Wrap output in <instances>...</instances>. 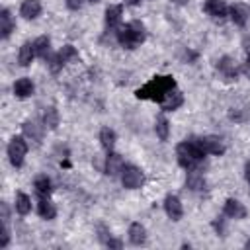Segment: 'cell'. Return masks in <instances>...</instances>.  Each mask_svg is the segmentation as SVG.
Returning a JSON list of instances; mask_svg holds the SVG:
<instances>
[{
    "label": "cell",
    "mask_w": 250,
    "mask_h": 250,
    "mask_svg": "<svg viewBox=\"0 0 250 250\" xmlns=\"http://www.w3.org/2000/svg\"><path fill=\"white\" fill-rule=\"evenodd\" d=\"M223 213L229 217V219H236V221H240V219H244L246 217V207L238 201V199H227L225 201V209H223Z\"/></svg>",
    "instance_id": "obj_15"
},
{
    "label": "cell",
    "mask_w": 250,
    "mask_h": 250,
    "mask_svg": "<svg viewBox=\"0 0 250 250\" xmlns=\"http://www.w3.org/2000/svg\"><path fill=\"white\" fill-rule=\"evenodd\" d=\"M66 6H68L70 10H78V8L82 6V0H66Z\"/></svg>",
    "instance_id": "obj_32"
},
{
    "label": "cell",
    "mask_w": 250,
    "mask_h": 250,
    "mask_svg": "<svg viewBox=\"0 0 250 250\" xmlns=\"http://www.w3.org/2000/svg\"><path fill=\"white\" fill-rule=\"evenodd\" d=\"M88 2H92V4H96V2H100V0H88Z\"/></svg>",
    "instance_id": "obj_39"
},
{
    "label": "cell",
    "mask_w": 250,
    "mask_h": 250,
    "mask_svg": "<svg viewBox=\"0 0 250 250\" xmlns=\"http://www.w3.org/2000/svg\"><path fill=\"white\" fill-rule=\"evenodd\" d=\"M172 2H174V4H180V6H184V4H188L189 0H172Z\"/></svg>",
    "instance_id": "obj_37"
},
{
    "label": "cell",
    "mask_w": 250,
    "mask_h": 250,
    "mask_svg": "<svg viewBox=\"0 0 250 250\" xmlns=\"http://www.w3.org/2000/svg\"><path fill=\"white\" fill-rule=\"evenodd\" d=\"M16 211L20 215H27L31 211V199H29V195H25L21 191L16 195Z\"/></svg>",
    "instance_id": "obj_29"
},
{
    "label": "cell",
    "mask_w": 250,
    "mask_h": 250,
    "mask_svg": "<svg viewBox=\"0 0 250 250\" xmlns=\"http://www.w3.org/2000/svg\"><path fill=\"white\" fill-rule=\"evenodd\" d=\"M123 168H125V162H123L121 154H117V152L109 150V152H107V156H105V166H104V172H105L109 178H115V176H121Z\"/></svg>",
    "instance_id": "obj_10"
},
{
    "label": "cell",
    "mask_w": 250,
    "mask_h": 250,
    "mask_svg": "<svg viewBox=\"0 0 250 250\" xmlns=\"http://www.w3.org/2000/svg\"><path fill=\"white\" fill-rule=\"evenodd\" d=\"M242 47H244L246 55H250V35H248V37H244V41H242Z\"/></svg>",
    "instance_id": "obj_34"
},
{
    "label": "cell",
    "mask_w": 250,
    "mask_h": 250,
    "mask_svg": "<svg viewBox=\"0 0 250 250\" xmlns=\"http://www.w3.org/2000/svg\"><path fill=\"white\" fill-rule=\"evenodd\" d=\"M33 188H35L39 197H49L51 191H53V184H51V180L47 176H37L35 182H33Z\"/></svg>",
    "instance_id": "obj_25"
},
{
    "label": "cell",
    "mask_w": 250,
    "mask_h": 250,
    "mask_svg": "<svg viewBox=\"0 0 250 250\" xmlns=\"http://www.w3.org/2000/svg\"><path fill=\"white\" fill-rule=\"evenodd\" d=\"M43 127H45V125H39L37 121H25V123H23V135L29 137L31 141L39 143V141L43 139Z\"/></svg>",
    "instance_id": "obj_22"
},
{
    "label": "cell",
    "mask_w": 250,
    "mask_h": 250,
    "mask_svg": "<svg viewBox=\"0 0 250 250\" xmlns=\"http://www.w3.org/2000/svg\"><path fill=\"white\" fill-rule=\"evenodd\" d=\"M37 213H39V217H41V219L51 221V219H55L57 209H55V205L51 203V199H49V197H39V203H37Z\"/></svg>",
    "instance_id": "obj_21"
},
{
    "label": "cell",
    "mask_w": 250,
    "mask_h": 250,
    "mask_svg": "<svg viewBox=\"0 0 250 250\" xmlns=\"http://www.w3.org/2000/svg\"><path fill=\"white\" fill-rule=\"evenodd\" d=\"M115 139H117V135H115V131L113 129H109V127H104L102 131H100V145L109 152L111 148H113V145H115Z\"/></svg>",
    "instance_id": "obj_26"
},
{
    "label": "cell",
    "mask_w": 250,
    "mask_h": 250,
    "mask_svg": "<svg viewBox=\"0 0 250 250\" xmlns=\"http://www.w3.org/2000/svg\"><path fill=\"white\" fill-rule=\"evenodd\" d=\"M33 49H35V57L47 59V57H49V51H51V39H49L47 35H39V37L33 41Z\"/></svg>",
    "instance_id": "obj_24"
},
{
    "label": "cell",
    "mask_w": 250,
    "mask_h": 250,
    "mask_svg": "<svg viewBox=\"0 0 250 250\" xmlns=\"http://www.w3.org/2000/svg\"><path fill=\"white\" fill-rule=\"evenodd\" d=\"M121 16H123V6L121 4H111L105 10V29L107 31H117L121 25Z\"/></svg>",
    "instance_id": "obj_11"
},
{
    "label": "cell",
    "mask_w": 250,
    "mask_h": 250,
    "mask_svg": "<svg viewBox=\"0 0 250 250\" xmlns=\"http://www.w3.org/2000/svg\"><path fill=\"white\" fill-rule=\"evenodd\" d=\"M199 143V146L203 148L205 154H213V156H221L225 152V143L221 137L217 135H205V137H197L195 139Z\"/></svg>",
    "instance_id": "obj_7"
},
{
    "label": "cell",
    "mask_w": 250,
    "mask_h": 250,
    "mask_svg": "<svg viewBox=\"0 0 250 250\" xmlns=\"http://www.w3.org/2000/svg\"><path fill=\"white\" fill-rule=\"evenodd\" d=\"M33 57H35L33 43L25 41V43L20 47V53H18V62H20L21 66H29V64H31V61H33Z\"/></svg>",
    "instance_id": "obj_23"
},
{
    "label": "cell",
    "mask_w": 250,
    "mask_h": 250,
    "mask_svg": "<svg viewBox=\"0 0 250 250\" xmlns=\"http://www.w3.org/2000/svg\"><path fill=\"white\" fill-rule=\"evenodd\" d=\"M76 59H78V51H76L72 45H64L57 55H49V57H47V62H49L51 72H59L66 62L76 61Z\"/></svg>",
    "instance_id": "obj_4"
},
{
    "label": "cell",
    "mask_w": 250,
    "mask_h": 250,
    "mask_svg": "<svg viewBox=\"0 0 250 250\" xmlns=\"http://www.w3.org/2000/svg\"><path fill=\"white\" fill-rule=\"evenodd\" d=\"M154 131H156V137L160 141H168V135H170V123L164 115L156 117V123H154Z\"/></svg>",
    "instance_id": "obj_27"
},
{
    "label": "cell",
    "mask_w": 250,
    "mask_h": 250,
    "mask_svg": "<svg viewBox=\"0 0 250 250\" xmlns=\"http://www.w3.org/2000/svg\"><path fill=\"white\" fill-rule=\"evenodd\" d=\"M244 246H246V248H250V240H248V242H246V244H244Z\"/></svg>",
    "instance_id": "obj_38"
},
{
    "label": "cell",
    "mask_w": 250,
    "mask_h": 250,
    "mask_svg": "<svg viewBox=\"0 0 250 250\" xmlns=\"http://www.w3.org/2000/svg\"><path fill=\"white\" fill-rule=\"evenodd\" d=\"M203 10L207 16H211L215 21H223L229 16V6L225 4V0H205Z\"/></svg>",
    "instance_id": "obj_9"
},
{
    "label": "cell",
    "mask_w": 250,
    "mask_h": 250,
    "mask_svg": "<svg viewBox=\"0 0 250 250\" xmlns=\"http://www.w3.org/2000/svg\"><path fill=\"white\" fill-rule=\"evenodd\" d=\"M229 16H230V21H232L234 25L244 27L246 21H248V18H250V10H248L246 4L236 2V4H232V6L229 8Z\"/></svg>",
    "instance_id": "obj_13"
},
{
    "label": "cell",
    "mask_w": 250,
    "mask_h": 250,
    "mask_svg": "<svg viewBox=\"0 0 250 250\" xmlns=\"http://www.w3.org/2000/svg\"><path fill=\"white\" fill-rule=\"evenodd\" d=\"M8 242H10V230H8L6 223H2V238H0V248L8 246Z\"/></svg>",
    "instance_id": "obj_30"
},
{
    "label": "cell",
    "mask_w": 250,
    "mask_h": 250,
    "mask_svg": "<svg viewBox=\"0 0 250 250\" xmlns=\"http://www.w3.org/2000/svg\"><path fill=\"white\" fill-rule=\"evenodd\" d=\"M33 90H35V86H33V82L29 78H20V80L14 82V96L20 98V100L29 98L33 94Z\"/></svg>",
    "instance_id": "obj_16"
},
{
    "label": "cell",
    "mask_w": 250,
    "mask_h": 250,
    "mask_svg": "<svg viewBox=\"0 0 250 250\" xmlns=\"http://www.w3.org/2000/svg\"><path fill=\"white\" fill-rule=\"evenodd\" d=\"M139 2H141V0H125V4H127V6H137Z\"/></svg>",
    "instance_id": "obj_36"
},
{
    "label": "cell",
    "mask_w": 250,
    "mask_h": 250,
    "mask_svg": "<svg viewBox=\"0 0 250 250\" xmlns=\"http://www.w3.org/2000/svg\"><path fill=\"white\" fill-rule=\"evenodd\" d=\"M14 27H16V23H14V18H12V14H10V10H2L0 12V31H2V39H8L10 37V33L14 31Z\"/></svg>",
    "instance_id": "obj_20"
},
{
    "label": "cell",
    "mask_w": 250,
    "mask_h": 250,
    "mask_svg": "<svg viewBox=\"0 0 250 250\" xmlns=\"http://www.w3.org/2000/svg\"><path fill=\"white\" fill-rule=\"evenodd\" d=\"M244 74L250 78V55H248V59H246V62H244Z\"/></svg>",
    "instance_id": "obj_35"
},
{
    "label": "cell",
    "mask_w": 250,
    "mask_h": 250,
    "mask_svg": "<svg viewBox=\"0 0 250 250\" xmlns=\"http://www.w3.org/2000/svg\"><path fill=\"white\" fill-rule=\"evenodd\" d=\"M43 125L47 129H57V125H59V111L53 105L45 109V113H43Z\"/></svg>",
    "instance_id": "obj_28"
},
{
    "label": "cell",
    "mask_w": 250,
    "mask_h": 250,
    "mask_svg": "<svg viewBox=\"0 0 250 250\" xmlns=\"http://www.w3.org/2000/svg\"><path fill=\"white\" fill-rule=\"evenodd\" d=\"M20 14L25 20H35L41 14V4L37 0H23L20 6Z\"/></svg>",
    "instance_id": "obj_17"
},
{
    "label": "cell",
    "mask_w": 250,
    "mask_h": 250,
    "mask_svg": "<svg viewBox=\"0 0 250 250\" xmlns=\"http://www.w3.org/2000/svg\"><path fill=\"white\" fill-rule=\"evenodd\" d=\"M121 184L123 188L127 189H139L143 184H145V174L139 166H133V164H127L121 172Z\"/></svg>",
    "instance_id": "obj_6"
},
{
    "label": "cell",
    "mask_w": 250,
    "mask_h": 250,
    "mask_svg": "<svg viewBox=\"0 0 250 250\" xmlns=\"http://www.w3.org/2000/svg\"><path fill=\"white\" fill-rule=\"evenodd\" d=\"M115 37L123 49H137L146 39V27L143 21L133 20V21L121 23L119 29L115 31Z\"/></svg>",
    "instance_id": "obj_3"
},
{
    "label": "cell",
    "mask_w": 250,
    "mask_h": 250,
    "mask_svg": "<svg viewBox=\"0 0 250 250\" xmlns=\"http://www.w3.org/2000/svg\"><path fill=\"white\" fill-rule=\"evenodd\" d=\"M172 88H176L174 76H170V74H156L145 86H141L139 90H135V96L139 100H150V102H158L160 104L164 100V96Z\"/></svg>",
    "instance_id": "obj_1"
},
{
    "label": "cell",
    "mask_w": 250,
    "mask_h": 250,
    "mask_svg": "<svg viewBox=\"0 0 250 250\" xmlns=\"http://www.w3.org/2000/svg\"><path fill=\"white\" fill-rule=\"evenodd\" d=\"M129 240L135 246H141V244L146 242V230H145V227L141 223H131V227H129Z\"/></svg>",
    "instance_id": "obj_19"
},
{
    "label": "cell",
    "mask_w": 250,
    "mask_h": 250,
    "mask_svg": "<svg viewBox=\"0 0 250 250\" xmlns=\"http://www.w3.org/2000/svg\"><path fill=\"white\" fill-rule=\"evenodd\" d=\"M188 178H186V186L191 191H203L205 189V178L199 170H188Z\"/></svg>",
    "instance_id": "obj_18"
},
{
    "label": "cell",
    "mask_w": 250,
    "mask_h": 250,
    "mask_svg": "<svg viewBox=\"0 0 250 250\" xmlns=\"http://www.w3.org/2000/svg\"><path fill=\"white\" fill-rule=\"evenodd\" d=\"M244 178H246V182H248V186H250V160L244 164Z\"/></svg>",
    "instance_id": "obj_33"
},
{
    "label": "cell",
    "mask_w": 250,
    "mask_h": 250,
    "mask_svg": "<svg viewBox=\"0 0 250 250\" xmlns=\"http://www.w3.org/2000/svg\"><path fill=\"white\" fill-rule=\"evenodd\" d=\"M27 154V143L23 137H12L10 145H8V158L12 162V166L20 168L23 164V158Z\"/></svg>",
    "instance_id": "obj_5"
},
{
    "label": "cell",
    "mask_w": 250,
    "mask_h": 250,
    "mask_svg": "<svg viewBox=\"0 0 250 250\" xmlns=\"http://www.w3.org/2000/svg\"><path fill=\"white\" fill-rule=\"evenodd\" d=\"M105 246H107V248H121V246H123V242H121V240H117V238H109V240L105 242Z\"/></svg>",
    "instance_id": "obj_31"
},
{
    "label": "cell",
    "mask_w": 250,
    "mask_h": 250,
    "mask_svg": "<svg viewBox=\"0 0 250 250\" xmlns=\"http://www.w3.org/2000/svg\"><path fill=\"white\" fill-rule=\"evenodd\" d=\"M182 104H184V94H182L178 88H172V90L164 96V100L160 102V107H162V111H174V109H178Z\"/></svg>",
    "instance_id": "obj_14"
},
{
    "label": "cell",
    "mask_w": 250,
    "mask_h": 250,
    "mask_svg": "<svg viewBox=\"0 0 250 250\" xmlns=\"http://www.w3.org/2000/svg\"><path fill=\"white\" fill-rule=\"evenodd\" d=\"M176 156H178V164L186 170H199L205 160V152L195 139L182 141L176 146Z\"/></svg>",
    "instance_id": "obj_2"
},
{
    "label": "cell",
    "mask_w": 250,
    "mask_h": 250,
    "mask_svg": "<svg viewBox=\"0 0 250 250\" xmlns=\"http://www.w3.org/2000/svg\"><path fill=\"white\" fill-rule=\"evenodd\" d=\"M164 211H166V215H168L172 221H180L182 215H184V207H182L180 197L168 193V195L164 197Z\"/></svg>",
    "instance_id": "obj_12"
},
{
    "label": "cell",
    "mask_w": 250,
    "mask_h": 250,
    "mask_svg": "<svg viewBox=\"0 0 250 250\" xmlns=\"http://www.w3.org/2000/svg\"><path fill=\"white\" fill-rule=\"evenodd\" d=\"M217 70H219V74L223 76V80H227V82L236 80V78H238V72H240L236 61H234L232 57H229V55H225V57H221V59L217 61Z\"/></svg>",
    "instance_id": "obj_8"
}]
</instances>
